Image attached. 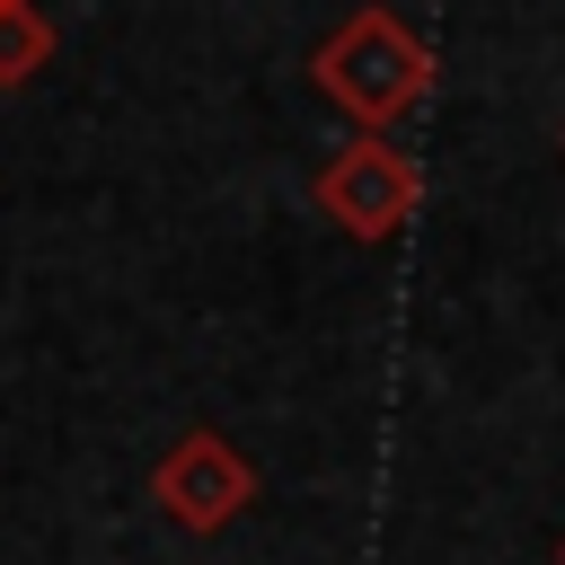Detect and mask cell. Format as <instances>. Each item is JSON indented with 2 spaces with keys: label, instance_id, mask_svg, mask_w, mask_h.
Instances as JSON below:
<instances>
[{
  "label": "cell",
  "instance_id": "277c9868",
  "mask_svg": "<svg viewBox=\"0 0 565 565\" xmlns=\"http://www.w3.org/2000/svg\"><path fill=\"white\" fill-rule=\"evenodd\" d=\"M53 62V18L35 0H0V88H26Z\"/></svg>",
  "mask_w": 565,
  "mask_h": 565
},
{
  "label": "cell",
  "instance_id": "7a4b0ae2",
  "mask_svg": "<svg viewBox=\"0 0 565 565\" xmlns=\"http://www.w3.org/2000/svg\"><path fill=\"white\" fill-rule=\"evenodd\" d=\"M309 194H318V212H327L344 238L388 247V238L415 221V203H424V168H415L388 132H362V141H344L335 159H318Z\"/></svg>",
  "mask_w": 565,
  "mask_h": 565
},
{
  "label": "cell",
  "instance_id": "5b68a950",
  "mask_svg": "<svg viewBox=\"0 0 565 565\" xmlns=\"http://www.w3.org/2000/svg\"><path fill=\"white\" fill-rule=\"evenodd\" d=\"M556 565H565V539H556Z\"/></svg>",
  "mask_w": 565,
  "mask_h": 565
},
{
  "label": "cell",
  "instance_id": "6da1fadb",
  "mask_svg": "<svg viewBox=\"0 0 565 565\" xmlns=\"http://www.w3.org/2000/svg\"><path fill=\"white\" fill-rule=\"evenodd\" d=\"M309 88H318L327 106H344L362 132H388V124H406V115L433 97V44H424L397 9L362 0L353 18H335V26L318 35Z\"/></svg>",
  "mask_w": 565,
  "mask_h": 565
},
{
  "label": "cell",
  "instance_id": "3957f363",
  "mask_svg": "<svg viewBox=\"0 0 565 565\" xmlns=\"http://www.w3.org/2000/svg\"><path fill=\"white\" fill-rule=\"evenodd\" d=\"M150 494H159V512H168L177 530L212 539V530H230V521L256 503V468H247L238 441H221L212 424H194V433H177V441L159 450Z\"/></svg>",
  "mask_w": 565,
  "mask_h": 565
}]
</instances>
